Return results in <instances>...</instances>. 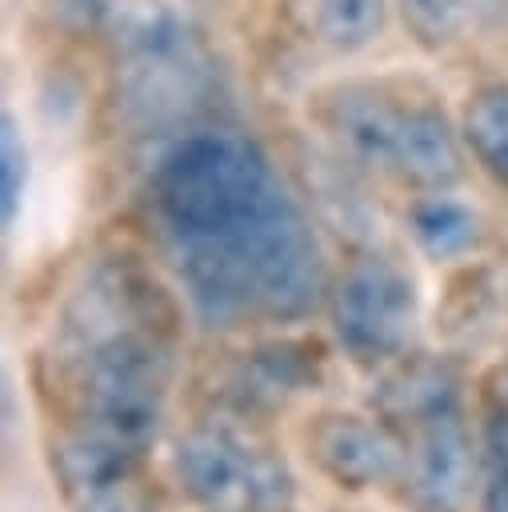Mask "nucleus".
<instances>
[{"instance_id":"1","label":"nucleus","mask_w":508,"mask_h":512,"mask_svg":"<svg viewBox=\"0 0 508 512\" xmlns=\"http://www.w3.org/2000/svg\"><path fill=\"white\" fill-rule=\"evenodd\" d=\"M396 156L416 172V176H452L456 172V152L444 116L436 112H408L400 116V136H396Z\"/></svg>"},{"instance_id":"2","label":"nucleus","mask_w":508,"mask_h":512,"mask_svg":"<svg viewBox=\"0 0 508 512\" xmlns=\"http://www.w3.org/2000/svg\"><path fill=\"white\" fill-rule=\"evenodd\" d=\"M384 28V0H316V32L340 52L372 44Z\"/></svg>"},{"instance_id":"3","label":"nucleus","mask_w":508,"mask_h":512,"mask_svg":"<svg viewBox=\"0 0 508 512\" xmlns=\"http://www.w3.org/2000/svg\"><path fill=\"white\" fill-rule=\"evenodd\" d=\"M468 140L508 180V84H488L468 100Z\"/></svg>"},{"instance_id":"4","label":"nucleus","mask_w":508,"mask_h":512,"mask_svg":"<svg viewBox=\"0 0 508 512\" xmlns=\"http://www.w3.org/2000/svg\"><path fill=\"white\" fill-rule=\"evenodd\" d=\"M472 0H404V20L424 44H448L464 20Z\"/></svg>"},{"instance_id":"5","label":"nucleus","mask_w":508,"mask_h":512,"mask_svg":"<svg viewBox=\"0 0 508 512\" xmlns=\"http://www.w3.org/2000/svg\"><path fill=\"white\" fill-rule=\"evenodd\" d=\"M416 224H420V236H424L432 248H440V252L460 248V244L468 240V228H472L468 216H464L460 208H452V204H428V208H420Z\"/></svg>"},{"instance_id":"6","label":"nucleus","mask_w":508,"mask_h":512,"mask_svg":"<svg viewBox=\"0 0 508 512\" xmlns=\"http://www.w3.org/2000/svg\"><path fill=\"white\" fill-rule=\"evenodd\" d=\"M44 4H48V16L64 32H96L100 24L116 16L124 0H44Z\"/></svg>"},{"instance_id":"7","label":"nucleus","mask_w":508,"mask_h":512,"mask_svg":"<svg viewBox=\"0 0 508 512\" xmlns=\"http://www.w3.org/2000/svg\"><path fill=\"white\" fill-rule=\"evenodd\" d=\"M20 188H24V144H20L16 120L4 116V204H8V216L16 212Z\"/></svg>"}]
</instances>
